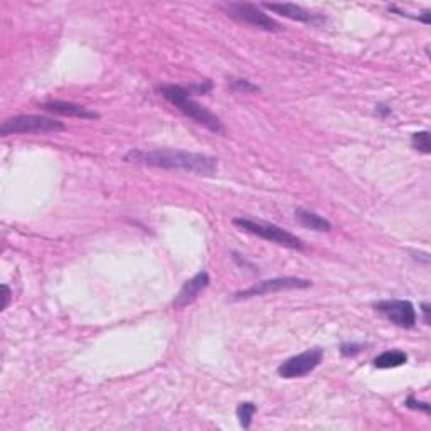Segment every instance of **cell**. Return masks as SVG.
Returning a JSON list of instances; mask_svg holds the SVG:
<instances>
[{
  "mask_svg": "<svg viewBox=\"0 0 431 431\" xmlns=\"http://www.w3.org/2000/svg\"><path fill=\"white\" fill-rule=\"evenodd\" d=\"M125 162L147 165V167L171 169V171H184L197 176L213 177L218 172V160L204 154L186 152L176 149L140 150L134 149L125 155Z\"/></svg>",
  "mask_w": 431,
  "mask_h": 431,
  "instance_id": "1",
  "label": "cell"
},
{
  "mask_svg": "<svg viewBox=\"0 0 431 431\" xmlns=\"http://www.w3.org/2000/svg\"><path fill=\"white\" fill-rule=\"evenodd\" d=\"M157 93L167 100L169 103L174 105L179 112L184 113L187 118L194 120L197 125H203L209 132H213V134H224L226 132L221 118L218 115H214L211 110L203 107L199 102H196L189 95V91L186 90V86L159 85Z\"/></svg>",
  "mask_w": 431,
  "mask_h": 431,
  "instance_id": "2",
  "label": "cell"
},
{
  "mask_svg": "<svg viewBox=\"0 0 431 431\" xmlns=\"http://www.w3.org/2000/svg\"><path fill=\"white\" fill-rule=\"evenodd\" d=\"M66 125L63 122L43 115H17L7 118L0 127V135H17V134H58L63 132Z\"/></svg>",
  "mask_w": 431,
  "mask_h": 431,
  "instance_id": "3",
  "label": "cell"
},
{
  "mask_svg": "<svg viewBox=\"0 0 431 431\" xmlns=\"http://www.w3.org/2000/svg\"><path fill=\"white\" fill-rule=\"evenodd\" d=\"M219 7H221L231 19L243 22V24H248L251 27H256V29L267 31V32L282 31L280 22L275 21L273 17H270L268 14H265L258 6H253V4L223 2L219 4Z\"/></svg>",
  "mask_w": 431,
  "mask_h": 431,
  "instance_id": "4",
  "label": "cell"
},
{
  "mask_svg": "<svg viewBox=\"0 0 431 431\" xmlns=\"http://www.w3.org/2000/svg\"><path fill=\"white\" fill-rule=\"evenodd\" d=\"M238 228H241L243 231L250 233V235H255L261 238V240H267L272 243H277L280 246H285L288 250H297V251H304L305 245L300 238H297L292 233L285 231V229L275 226V224H265V223H256L251 221V219L246 218H236L235 221Z\"/></svg>",
  "mask_w": 431,
  "mask_h": 431,
  "instance_id": "5",
  "label": "cell"
},
{
  "mask_svg": "<svg viewBox=\"0 0 431 431\" xmlns=\"http://www.w3.org/2000/svg\"><path fill=\"white\" fill-rule=\"evenodd\" d=\"M312 287L310 280L297 278V277H282V278H272L263 280V282L256 283V285L246 288L235 293V300H245V298H253L260 295H268V293L277 292H287V290H304V288Z\"/></svg>",
  "mask_w": 431,
  "mask_h": 431,
  "instance_id": "6",
  "label": "cell"
},
{
  "mask_svg": "<svg viewBox=\"0 0 431 431\" xmlns=\"http://www.w3.org/2000/svg\"><path fill=\"white\" fill-rule=\"evenodd\" d=\"M324 361V349L320 347H314L302 354H297L282 362V366L278 368V374L283 379H297L304 378V376L314 373L315 369L322 364Z\"/></svg>",
  "mask_w": 431,
  "mask_h": 431,
  "instance_id": "7",
  "label": "cell"
},
{
  "mask_svg": "<svg viewBox=\"0 0 431 431\" xmlns=\"http://www.w3.org/2000/svg\"><path fill=\"white\" fill-rule=\"evenodd\" d=\"M374 309L383 314L389 322L403 329H413L418 320L415 305L408 300H381L374 304Z\"/></svg>",
  "mask_w": 431,
  "mask_h": 431,
  "instance_id": "8",
  "label": "cell"
},
{
  "mask_svg": "<svg viewBox=\"0 0 431 431\" xmlns=\"http://www.w3.org/2000/svg\"><path fill=\"white\" fill-rule=\"evenodd\" d=\"M211 278L208 272H199L196 277H192L189 282L184 283L181 292L177 293L176 300H174V309H184V307L194 304L201 292H204L209 287Z\"/></svg>",
  "mask_w": 431,
  "mask_h": 431,
  "instance_id": "9",
  "label": "cell"
},
{
  "mask_svg": "<svg viewBox=\"0 0 431 431\" xmlns=\"http://www.w3.org/2000/svg\"><path fill=\"white\" fill-rule=\"evenodd\" d=\"M263 7L275 14H280V16L287 17V19L305 22V24H315V22L325 21L322 16L305 11L304 7L297 6V4H263Z\"/></svg>",
  "mask_w": 431,
  "mask_h": 431,
  "instance_id": "10",
  "label": "cell"
},
{
  "mask_svg": "<svg viewBox=\"0 0 431 431\" xmlns=\"http://www.w3.org/2000/svg\"><path fill=\"white\" fill-rule=\"evenodd\" d=\"M41 108L49 113L61 115V117H75L83 118V120H96V118H100V115L96 112H91L86 107L71 102H46L41 105Z\"/></svg>",
  "mask_w": 431,
  "mask_h": 431,
  "instance_id": "11",
  "label": "cell"
},
{
  "mask_svg": "<svg viewBox=\"0 0 431 431\" xmlns=\"http://www.w3.org/2000/svg\"><path fill=\"white\" fill-rule=\"evenodd\" d=\"M295 219L302 228L312 229V231L329 233L330 229H332V224H330L327 219L322 218V216H319L317 213H314V211H309L304 208L295 209Z\"/></svg>",
  "mask_w": 431,
  "mask_h": 431,
  "instance_id": "12",
  "label": "cell"
},
{
  "mask_svg": "<svg viewBox=\"0 0 431 431\" xmlns=\"http://www.w3.org/2000/svg\"><path fill=\"white\" fill-rule=\"evenodd\" d=\"M408 356L406 352L393 349V351H386L383 354H379L374 359V368L378 369H394V368H401L403 364H406Z\"/></svg>",
  "mask_w": 431,
  "mask_h": 431,
  "instance_id": "13",
  "label": "cell"
},
{
  "mask_svg": "<svg viewBox=\"0 0 431 431\" xmlns=\"http://www.w3.org/2000/svg\"><path fill=\"white\" fill-rule=\"evenodd\" d=\"M258 413V408H256L255 403H250V401H245V403H240L236 408V415L238 418H240V425L243 426V428L248 430L251 426V423H253V416Z\"/></svg>",
  "mask_w": 431,
  "mask_h": 431,
  "instance_id": "14",
  "label": "cell"
},
{
  "mask_svg": "<svg viewBox=\"0 0 431 431\" xmlns=\"http://www.w3.org/2000/svg\"><path fill=\"white\" fill-rule=\"evenodd\" d=\"M411 145L413 149L418 150V152L430 155L431 154V144H430V132L428 130H421L413 134L411 137Z\"/></svg>",
  "mask_w": 431,
  "mask_h": 431,
  "instance_id": "15",
  "label": "cell"
},
{
  "mask_svg": "<svg viewBox=\"0 0 431 431\" xmlns=\"http://www.w3.org/2000/svg\"><path fill=\"white\" fill-rule=\"evenodd\" d=\"M229 86H231L233 91H236V93H258L261 91L260 86H256L251 83L250 80H245V78H231V81H229Z\"/></svg>",
  "mask_w": 431,
  "mask_h": 431,
  "instance_id": "16",
  "label": "cell"
},
{
  "mask_svg": "<svg viewBox=\"0 0 431 431\" xmlns=\"http://www.w3.org/2000/svg\"><path fill=\"white\" fill-rule=\"evenodd\" d=\"M186 90L189 91V95L194 98V96H204L213 91V83L211 81H199V83H192V85L186 86Z\"/></svg>",
  "mask_w": 431,
  "mask_h": 431,
  "instance_id": "17",
  "label": "cell"
},
{
  "mask_svg": "<svg viewBox=\"0 0 431 431\" xmlns=\"http://www.w3.org/2000/svg\"><path fill=\"white\" fill-rule=\"evenodd\" d=\"M366 344H359V342H346L341 346V354L344 357H356L359 356L362 351L366 349Z\"/></svg>",
  "mask_w": 431,
  "mask_h": 431,
  "instance_id": "18",
  "label": "cell"
},
{
  "mask_svg": "<svg viewBox=\"0 0 431 431\" xmlns=\"http://www.w3.org/2000/svg\"><path fill=\"white\" fill-rule=\"evenodd\" d=\"M405 406H406V408H410V410H418V411H423V413H430V411H431L430 403H426V401H418V400H415V398H413V396H410V398H408V400L405 401Z\"/></svg>",
  "mask_w": 431,
  "mask_h": 431,
  "instance_id": "19",
  "label": "cell"
},
{
  "mask_svg": "<svg viewBox=\"0 0 431 431\" xmlns=\"http://www.w3.org/2000/svg\"><path fill=\"white\" fill-rule=\"evenodd\" d=\"M374 108H376L374 113L381 118H388V117H391V115H393V108L386 103H378Z\"/></svg>",
  "mask_w": 431,
  "mask_h": 431,
  "instance_id": "20",
  "label": "cell"
},
{
  "mask_svg": "<svg viewBox=\"0 0 431 431\" xmlns=\"http://www.w3.org/2000/svg\"><path fill=\"white\" fill-rule=\"evenodd\" d=\"M421 314H423V324H425V325H430L431 305H430V304H421Z\"/></svg>",
  "mask_w": 431,
  "mask_h": 431,
  "instance_id": "21",
  "label": "cell"
},
{
  "mask_svg": "<svg viewBox=\"0 0 431 431\" xmlns=\"http://www.w3.org/2000/svg\"><path fill=\"white\" fill-rule=\"evenodd\" d=\"M4 304H2V309H7L9 302H11V288H9L7 285H4Z\"/></svg>",
  "mask_w": 431,
  "mask_h": 431,
  "instance_id": "22",
  "label": "cell"
}]
</instances>
